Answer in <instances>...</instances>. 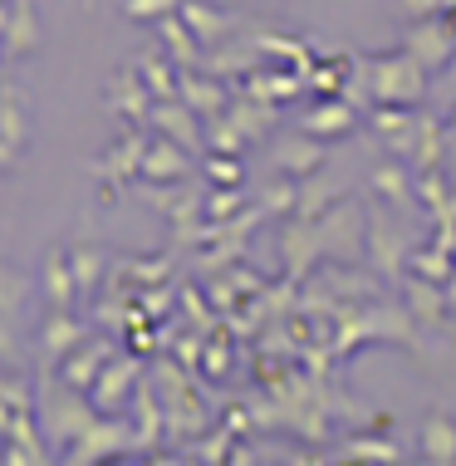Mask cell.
<instances>
[{"label": "cell", "mask_w": 456, "mask_h": 466, "mask_svg": "<svg viewBox=\"0 0 456 466\" xmlns=\"http://www.w3.org/2000/svg\"><path fill=\"white\" fill-rule=\"evenodd\" d=\"M359 79L369 84V98H373V104H402V108L422 104L427 89H432V69H427L408 45L392 49V55L359 59Z\"/></svg>", "instance_id": "obj_1"}, {"label": "cell", "mask_w": 456, "mask_h": 466, "mask_svg": "<svg viewBox=\"0 0 456 466\" xmlns=\"http://www.w3.org/2000/svg\"><path fill=\"white\" fill-rule=\"evenodd\" d=\"M402 45L412 49L417 59H422L432 74H441L451 65V55H456V25L451 15H427V20H412L408 25V35H402Z\"/></svg>", "instance_id": "obj_2"}, {"label": "cell", "mask_w": 456, "mask_h": 466, "mask_svg": "<svg viewBox=\"0 0 456 466\" xmlns=\"http://www.w3.org/2000/svg\"><path fill=\"white\" fill-rule=\"evenodd\" d=\"M270 157H275V167L285 172V177H314V172L329 162V147H324V137H314V133H304L299 137H275V147H270Z\"/></svg>", "instance_id": "obj_3"}, {"label": "cell", "mask_w": 456, "mask_h": 466, "mask_svg": "<svg viewBox=\"0 0 456 466\" xmlns=\"http://www.w3.org/2000/svg\"><path fill=\"white\" fill-rule=\"evenodd\" d=\"M143 182L152 187H177L182 177H192V157H187V147L177 143V137L157 133L147 143V157H143V172H137Z\"/></svg>", "instance_id": "obj_4"}, {"label": "cell", "mask_w": 456, "mask_h": 466, "mask_svg": "<svg viewBox=\"0 0 456 466\" xmlns=\"http://www.w3.org/2000/svg\"><path fill=\"white\" fill-rule=\"evenodd\" d=\"M319 246H324V256H359L363 250V241H369V236H363V217L353 207H334V211H324L319 221Z\"/></svg>", "instance_id": "obj_5"}, {"label": "cell", "mask_w": 456, "mask_h": 466, "mask_svg": "<svg viewBox=\"0 0 456 466\" xmlns=\"http://www.w3.org/2000/svg\"><path fill=\"white\" fill-rule=\"evenodd\" d=\"M108 359H113L108 339H84V344H74L69 354L59 359V378H65V388H74V393H88Z\"/></svg>", "instance_id": "obj_6"}, {"label": "cell", "mask_w": 456, "mask_h": 466, "mask_svg": "<svg viewBox=\"0 0 456 466\" xmlns=\"http://www.w3.org/2000/svg\"><path fill=\"white\" fill-rule=\"evenodd\" d=\"M137 363L133 359H108L104 363V373L94 378V388H88V398H94V408L98 412H118L123 402L133 398V388H137Z\"/></svg>", "instance_id": "obj_7"}, {"label": "cell", "mask_w": 456, "mask_h": 466, "mask_svg": "<svg viewBox=\"0 0 456 466\" xmlns=\"http://www.w3.org/2000/svg\"><path fill=\"white\" fill-rule=\"evenodd\" d=\"M147 143H152V133H143V128L133 123V128L123 133L118 143H113V153L94 162V172H98V177H108V182L137 177V172H143V157H147Z\"/></svg>", "instance_id": "obj_8"}, {"label": "cell", "mask_w": 456, "mask_h": 466, "mask_svg": "<svg viewBox=\"0 0 456 466\" xmlns=\"http://www.w3.org/2000/svg\"><path fill=\"white\" fill-rule=\"evenodd\" d=\"M108 104L123 113V118H133V123H147L152 118V104H157V94L147 89V79L137 74V65L133 69H118L108 79Z\"/></svg>", "instance_id": "obj_9"}, {"label": "cell", "mask_w": 456, "mask_h": 466, "mask_svg": "<svg viewBox=\"0 0 456 466\" xmlns=\"http://www.w3.org/2000/svg\"><path fill=\"white\" fill-rule=\"evenodd\" d=\"M299 128L314 133V137H349L353 128H359V104H349L344 94H329L324 104H314L309 113H304Z\"/></svg>", "instance_id": "obj_10"}, {"label": "cell", "mask_w": 456, "mask_h": 466, "mask_svg": "<svg viewBox=\"0 0 456 466\" xmlns=\"http://www.w3.org/2000/svg\"><path fill=\"white\" fill-rule=\"evenodd\" d=\"M182 20L192 25V35L201 45H221L236 35V15H226L221 5H211V0H182Z\"/></svg>", "instance_id": "obj_11"}, {"label": "cell", "mask_w": 456, "mask_h": 466, "mask_svg": "<svg viewBox=\"0 0 456 466\" xmlns=\"http://www.w3.org/2000/svg\"><path fill=\"white\" fill-rule=\"evenodd\" d=\"M369 256L383 266L388 275H398V270H408V241L398 236V226H388L383 221V211H373V221H369Z\"/></svg>", "instance_id": "obj_12"}, {"label": "cell", "mask_w": 456, "mask_h": 466, "mask_svg": "<svg viewBox=\"0 0 456 466\" xmlns=\"http://www.w3.org/2000/svg\"><path fill=\"white\" fill-rule=\"evenodd\" d=\"M182 98L201 113V118H221V113L231 108V89H226L221 79L197 74V69H182Z\"/></svg>", "instance_id": "obj_13"}, {"label": "cell", "mask_w": 456, "mask_h": 466, "mask_svg": "<svg viewBox=\"0 0 456 466\" xmlns=\"http://www.w3.org/2000/svg\"><path fill=\"white\" fill-rule=\"evenodd\" d=\"M157 35H162V49L177 59V69H197L201 65V40L192 35V25L182 20V10L167 20H157Z\"/></svg>", "instance_id": "obj_14"}, {"label": "cell", "mask_w": 456, "mask_h": 466, "mask_svg": "<svg viewBox=\"0 0 456 466\" xmlns=\"http://www.w3.org/2000/svg\"><path fill=\"white\" fill-rule=\"evenodd\" d=\"M422 457L437 461V466H451L456 461V422L441 408H432L422 418Z\"/></svg>", "instance_id": "obj_15"}, {"label": "cell", "mask_w": 456, "mask_h": 466, "mask_svg": "<svg viewBox=\"0 0 456 466\" xmlns=\"http://www.w3.org/2000/svg\"><path fill=\"white\" fill-rule=\"evenodd\" d=\"M45 299L55 309H74V299H79V280H74L69 250H49V260H45Z\"/></svg>", "instance_id": "obj_16"}, {"label": "cell", "mask_w": 456, "mask_h": 466, "mask_svg": "<svg viewBox=\"0 0 456 466\" xmlns=\"http://www.w3.org/2000/svg\"><path fill=\"white\" fill-rule=\"evenodd\" d=\"M369 187H373L378 197H388L398 211H408L412 201H417V187L408 182V162H402V157H398V162H383V167L369 177Z\"/></svg>", "instance_id": "obj_17"}, {"label": "cell", "mask_w": 456, "mask_h": 466, "mask_svg": "<svg viewBox=\"0 0 456 466\" xmlns=\"http://www.w3.org/2000/svg\"><path fill=\"white\" fill-rule=\"evenodd\" d=\"M137 74L147 79V89L157 98H182V69H172V59H162L157 49L137 55Z\"/></svg>", "instance_id": "obj_18"}, {"label": "cell", "mask_w": 456, "mask_h": 466, "mask_svg": "<svg viewBox=\"0 0 456 466\" xmlns=\"http://www.w3.org/2000/svg\"><path fill=\"white\" fill-rule=\"evenodd\" d=\"M35 45H40V25H35V10L25 5V0H15V5H10V25H5V49H10V59H25Z\"/></svg>", "instance_id": "obj_19"}, {"label": "cell", "mask_w": 456, "mask_h": 466, "mask_svg": "<svg viewBox=\"0 0 456 466\" xmlns=\"http://www.w3.org/2000/svg\"><path fill=\"white\" fill-rule=\"evenodd\" d=\"M40 344H45L49 359H65L74 344H84V329L69 319V309H55V314H49V324L40 329Z\"/></svg>", "instance_id": "obj_20"}, {"label": "cell", "mask_w": 456, "mask_h": 466, "mask_svg": "<svg viewBox=\"0 0 456 466\" xmlns=\"http://www.w3.org/2000/svg\"><path fill=\"white\" fill-rule=\"evenodd\" d=\"M339 197H344V182H324L319 172H314V177H304V187H299V211L295 217L319 221L329 211V201H339Z\"/></svg>", "instance_id": "obj_21"}, {"label": "cell", "mask_w": 456, "mask_h": 466, "mask_svg": "<svg viewBox=\"0 0 456 466\" xmlns=\"http://www.w3.org/2000/svg\"><path fill=\"white\" fill-rule=\"evenodd\" d=\"M128 442H137V437H128L123 427L94 422V427H88V432L79 437V461H88V457H108V451H123Z\"/></svg>", "instance_id": "obj_22"}, {"label": "cell", "mask_w": 456, "mask_h": 466, "mask_svg": "<svg viewBox=\"0 0 456 466\" xmlns=\"http://www.w3.org/2000/svg\"><path fill=\"white\" fill-rule=\"evenodd\" d=\"M226 113L240 123V133H246V137H265V133L275 128V108L265 104V98H236Z\"/></svg>", "instance_id": "obj_23"}, {"label": "cell", "mask_w": 456, "mask_h": 466, "mask_svg": "<svg viewBox=\"0 0 456 466\" xmlns=\"http://www.w3.org/2000/svg\"><path fill=\"white\" fill-rule=\"evenodd\" d=\"M339 457L344 461H402V447L383 442V437H349Z\"/></svg>", "instance_id": "obj_24"}, {"label": "cell", "mask_w": 456, "mask_h": 466, "mask_svg": "<svg viewBox=\"0 0 456 466\" xmlns=\"http://www.w3.org/2000/svg\"><path fill=\"white\" fill-rule=\"evenodd\" d=\"M69 266H74V280H79V295H88V289H98V280H104V250L98 246H74Z\"/></svg>", "instance_id": "obj_25"}, {"label": "cell", "mask_w": 456, "mask_h": 466, "mask_svg": "<svg viewBox=\"0 0 456 466\" xmlns=\"http://www.w3.org/2000/svg\"><path fill=\"white\" fill-rule=\"evenodd\" d=\"M260 211H265V217H289V211H299V187L280 172V177L260 192Z\"/></svg>", "instance_id": "obj_26"}, {"label": "cell", "mask_w": 456, "mask_h": 466, "mask_svg": "<svg viewBox=\"0 0 456 466\" xmlns=\"http://www.w3.org/2000/svg\"><path fill=\"white\" fill-rule=\"evenodd\" d=\"M408 275H422V280H432V285H447L451 280V260L441 256V246L437 250H417V256H408Z\"/></svg>", "instance_id": "obj_27"}, {"label": "cell", "mask_w": 456, "mask_h": 466, "mask_svg": "<svg viewBox=\"0 0 456 466\" xmlns=\"http://www.w3.org/2000/svg\"><path fill=\"white\" fill-rule=\"evenodd\" d=\"M207 177L211 187H240V177H246V167H240V153H207Z\"/></svg>", "instance_id": "obj_28"}, {"label": "cell", "mask_w": 456, "mask_h": 466, "mask_svg": "<svg viewBox=\"0 0 456 466\" xmlns=\"http://www.w3.org/2000/svg\"><path fill=\"white\" fill-rule=\"evenodd\" d=\"M182 10V0H123V15L128 20H143V25H157Z\"/></svg>", "instance_id": "obj_29"}, {"label": "cell", "mask_w": 456, "mask_h": 466, "mask_svg": "<svg viewBox=\"0 0 456 466\" xmlns=\"http://www.w3.org/2000/svg\"><path fill=\"white\" fill-rule=\"evenodd\" d=\"M240 207H246V192H240V187H217V192L207 197V217H217V221H231Z\"/></svg>", "instance_id": "obj_30"}, {"label": "cell", "mask_w": 456, "mask_h": 466, "mask_svg": "<svg viewBox=\"0 0 456 466\" xmlns=\"http://www.w3.org/2000/svg\"><path fill=\"white\" fill-rule=\"evenodd\" d=\"M353 65H349V59H339V65L334 69H314V89H319V94H344V74H349Z\"/></svg>", "instance_id": "obj_31"}, {"label": "cell", "mask_w": 456, "mask_h": 466, "mask_svg": "<svg viewBox=\"0 0 456 466\" xmlns=\"http://www.w3.org/2000/svg\"><path fill=\"white\" fill-rule=\"evenodd\" d=\"M408 20H427V15H441V0H398Z\"/></svg>", "instance_id": "obj_32"}, {"label": "cell", "mask_w": 456, "mask_h": 466, "mask_svg": "<svg viewBox=\"0 0 456 466\" xmlns=\"http://www.w3.org/2000/svg\"><path fill=\"white\" fill-rule=\"evenodd\" d=\"M226 363H231V354H226V344H217V349L207 344V373H211V378H226Z\"/></svg>", "instance_id": "obj_33"}, {"label": "cell", "mask_w": 456, "mask_h": 466, "mask_svg": "<svg viewBox=\"0 0 456 466\" xmlns=\"http://www.w3.org/2000/svg\"><path fill=\"white\" fill-rule=\"evenodd\" d=\"M20 153H25V147H15V143H10L5 133H0V177H5V172L15 167V162H20Z\"/></svg>", "instance_id": "obj_34"}, {"label": "cell", "mask_w": 456, "mask_h": 466, "mask_svg": "<svg viewBox=\"0 0 456 466\" xmlns=\"http://www.w3.org/2000/svg\"><path fill=\"white\" fill-rule=\"evenodd\" d=\"M441 98H447V104L456 108V55H451V65L441 69Z\"/></svg>", "instance_id": "obj_35"}, {"label": "cell", "mask_w": 456, "mask_h": 466, "mask_svg": "<svg viewBox=\"0 0 456 466\" xmlns=\"http://www.w3.org/2000/svg\"><path fill=\"white\" fill-rule=\"evenodd\" d=\"M447 137H451V153H456V108H451V118H447Z\"/></svg>", "instance_id": "obj_36"}]
</instances>
